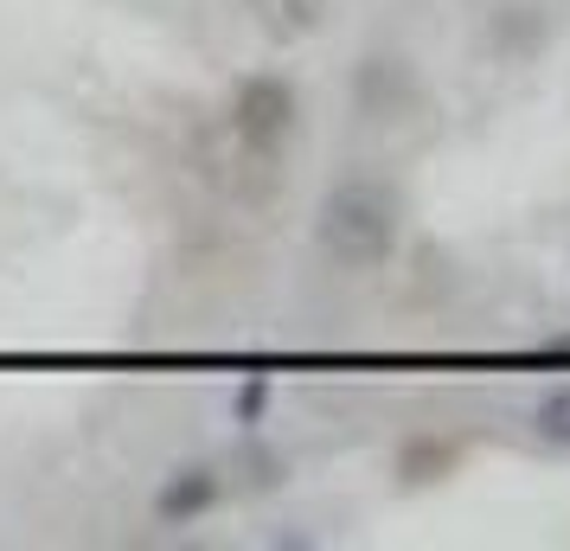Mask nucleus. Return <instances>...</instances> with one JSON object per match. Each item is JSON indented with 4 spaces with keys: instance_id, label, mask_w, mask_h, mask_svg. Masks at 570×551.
Here are the masks:
<instances>
[{
    "instance_id": "423d86ee",
    "label": "nucleus",
    "mask_w": 570,
    "mask_h": 551,
    "mask_svg": "<svg viewBox=\"0 0 570 551\" xmlns=\"http://www.w3.org/2000/svg\"><path fill=\"white\" fill-rule=\"evenodd\" d=\"M532 430H539V443L570 449V385H551V392L532 404Z\"/></svg>"
},
{
    "instance_id": "7ed1b4c3",
    "label": "nucleus",
    "mask_w": 570,
    "mask_h": 551,
    "mask_svg": "<svg viewBox=\"0 0 570 551\" xmlns=\"http://www.w3.org/2000/svg\"><path fill=\"white\" fill-rule=\"evenodd\" d=\"M218 494H225V481H218V469H212V462H180V469L160 481L155 513L167 525H193V520H206L212 506H218Z\"/></svg>"
},
{
    "instance_id": "20e7f679",
    "label": "nucleus",
    "mask_w": 570,
    "mask_h": 551,
    "mask_svg": "<svg viewBox=\"0 0 570 551\" xmlns=\"http://www.w3.org/2000/svg\"><path fill=\"white\" fill-rule=\"evenodd\" d=\"M327 7H334V0H244L250 27H257L269 46H308L314 32L327 27Z\"/></svg>"
},
{
    "instance_id": "0eeeda50",
    "label": "nucleus",
    "mask_w": 570,
    "mask_h": 551,
    "mask_svg": "<svg viewBox=\"0 0 570 551\" xmlns=\"http://www.w3.org/2000/svg\"><path fill=\"white\" fill-rule=\"evenodd\" d=\"M455 455H462L455 443H430V436H423V443L404 449V481H436V474L455 469Z\"/></svg>"
},
{
    "instance_id": "39448f33",
    "label": "nucleus",
    "mask_w": 570,
    "mask_h": 551,
    "mask_svg": "<svg viewBox=\"0 0 570 551\" xmlns=\"http://www.w3.org/2000/svg\"><path fill=\"white\" fill-rule=\"evenodd\" d=\"M353 97H360L365 116H397L404 97H411V71L397 58H365L360 71H353Z\"/></svg>"
},
{
    "instance_id": "f257e3e1",
    "label": "nucleus",
    "mask_w": 570,
    "mask_h": 551,
    "mask_svg": "<svg viewBox=\"0 0 570 551\" xmlns=\"http://www.w3.org/2000/svg\"><path fill=\"white\" fill-rule=\"evenodd\" d=\"M404 237V193L385 174H346L314 211V244L340 269H379Z\"/></svg>"
},
{
    "instance_id": "f03ea898",
    "label": "nucleus",
    "mask_w": 570,
    "mask_h": 551,
    "mask_svg": "<svg viewBox=\"0 0 570 551\" xmlns=\"http://www.w3.org/2000/svg\"><path fill=\"white\" fill-rule=\"evenodd\" d=\"M302 122V97L283 71H250V78L232 83V104H225V135H232L237 155L250 160H283L288 135Z\"/></svg>"
},
{
    "instance_id": "6e6552de",
    "label": "nucleus",
    "mask_w": 570,
    "mask_h": 551,
    "mask_svg": "<svg viewBox=\"0 0 570 551\" xmlns=\"http://www.w3.org/2000/svg\"><path fill=\"white\" fill-rule=\"evenodd\" d=\"M263 411H269V378H244V385H237V423L257 430Z\"/></svg>"
}]
</instances>
